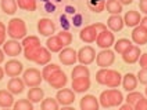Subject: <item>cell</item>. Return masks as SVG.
I'll use <instances>...</instances> for the list:
<instances>
[{
	"mask_svg": "<svg viewBox=\"0 0 147 110\" xmlns=\"http://www.w3.org/2000/svg\"><path fill=\"white\" fill-rule=\"evenodd\" d=\"M107 25L113 32H119L123 28V18L119 15H111L107 21Z\"/></svg>",
	"mask_w": 147,
	"mask_h": 110,
	"instance_id": "cell-23",
	"label": "cell"
},
{
	"mask_svg": "<svg viewBox=\"0 0 147 110\" xmlns=\"http://www.w3.org/2000/svg\"><path fill=\"white\" fill-rule=\"evenodd\" d=\"M123 24H126L131 28H136L140 24V14L138 11H133V10L128 11L123 17Z\"/></svg>",
	"mask_w": 147,
	"mask_h": 110,
	"instance_id": "cell-21",
	"label": "cell"
},
{
	"mask_svg": "<svg viewBox=\"0 0 147 110\" xmlns=\"http://www.w3.org/2000/svg\"><path fill=\"white\" fill-rule=\"evenodd\" d=\"M122 85L123 89L128 91V92L135 91V88L138 87V77L135 74H132V73H126L122 79Z\"/></svg>",
	"mask_w": 147,
	"mask_h": 110,
	"instance_id": "cell-19",
	"label": "cell"
},
{
	"mask_svg": "<svg viewBox=\"0 0 147 110\" xmlns=\"http://www.w3.org/2000/svg\"><path fill=\"white\" fill-rule=\"evenodd\" d=\"M17 1L16 0H1V10L8 14V15H13V14H16L17 11Z\"/></svg>",
	"mask_w": 147,
	"mask_h": 110,
	"instance_id": "cell-29",
	"label": "cell"
},
{
	"mask_svg": "<svg viewBox=\"0 0 147 110\" xmlns=\"http://www.w3.org/2000/svg\"><path fill=\"white\" fill-rule=\"evenodd\" d=\"M57 37L60 39V41L64 44V47L68 46V44H71V41H72V34H71L69 32H67V30H61L57 34Z\"/></svg>",
	"mask_w": 147,
	"mask_h": 110,
	"instance_id": "cell-37",
	"label": "cell"
},
{
	"mask_svg": "<svg viewBox=\"0 0 147 110\" xmlns=\"http://www.w3.org/2000/svg\"><path fill=\"white\" fill-rule=\"evenodd\" d=\"M43 96H45V92H43V89L39 88V87H32V88L29 89V92H28V99L32 103L40 102L42 99H43Z\"/></svg>",
	"mask_w": 147,
	"mask_h": 110,
	"instance_id": "cell-27",
	"label": "cell"
},
{
	"mask_svg": "<svg viewBox=\"0 0 147 110\" xmlns=\"http://www.w3.org/2000/svg\"><path fill=\"white\" fill-rule=\"evenodd\" d=\"M58 59H60V62L63 63V65L69 66V65H74V63L78 61V52H76L74 48L67 47V48H64L63 51H60Z\"/></svg>",
	"mask_w": 147,
	"mask_h": 110,
	"instance_id": "cell-8",
	"label": "cell"
},
{
	"mask_svg": "<svg viewBox=\"0 0 147 110\" xmlns=\"http://www.w3.org/2000/svg\"><path fill=\"white\" fill-rule=\"evenodd\" d=\"M14 105V98L10 91L0 89V107H10Z\"/></svg>",
	"mask_w": 147,
	"mask_h": 110,
	"instance_id": "cell-24",
	"label": "cell"
},
{
	"mask_svg": "<svg viewBox=\"0 0 147 110\" xmlns=\"http://www.w3.org/2000/svg\"><path fill=\"white\" fill-rule=\"evenodd\" d=\"M6 43V30H0V46Z\"/></svg>",
	"mask_w": 147,
	"mask_h": 110,
	"instance_id": "cell-44",
	"label": "cell"
},
{
	"mask_svg": "<svg viewBox=\"0 0 147 110\" xmlns=\"http://www.w3.org/2000/svg\"><path fill=\"white\" fill-rule=\"evenodd\" d=\"M135 110H147V99L142 98L139 102L135 105Z\"/></svg>",
	"mask_w": 147,
	"mask_h": 110,
	"instance_id": "cell-41",
	"label": "cell"
},
{
	"mask_svg": "<svg viewBox=\"0 0 147 110\" xmlns=\"http://www.w3.org/2000/svg\"><path fill=\"white\" fill-rule=\"evenodd\" d=\"M0 30H6V26H4L3 22H0Z\"/></svg>",
	"mask_w": 147,
	"mask_h": 110,
	"instance_id": "cell-51",
	"label": "cell"
},
{
	"mask_svg": "<svg viewBox=\"0 0 147 110\" xmlns=\"http://www.w3.org/2000/svg\"><path fill=\"white\" fill-rule=\"evenodd\" d=\"M96 59V51L90 46H85L78 51V61L81 62V65L88 66Z\"/></svg>",
	"mask_w": 147,
	"mask_h": 110,
	"instance_id": "cell-6",
	"label": "cell"
},
{
	"mask_svg": "<svg viewBox=\"0 0 147 110\" xmlns=\"http://www.w3.org/2000/svg\"><path fill=\"white\" fill-rule=\"evenodd\" d=\"M97 34H98L97 29L93 25H90V26H86V28L82 29L81 33H79V37L85 43H93V41H96V39H97Z\"/></svg>",
	"mask_w": 147,
	"mask_h": 110,
	"instance_id": "cell-14",
	"label": "cell"
},
{
	"mask_svg": "<svg viewBox=\"0 0 147 110\" xmlns=\"http://www.w3.org/2000/svg\"><path fill=\"white\" fill-rule=\"evenodd\" d=\"M22 80H24L25 85L28 87H39V84L42 83L43 80V76L40 74V72L35 68H31L28 70L24 72V76H22Z\"/></svg>",
	"mask_w": 147,
	"mask_h": 110,
	"instance_id": "cell-4",
	"label": "cell"
},
{
	"mask_svg": "<svg viewBox=\"0 0 147 110\" xmlns=\"http://www.w3.org/2000/svg\"><path fill=\"white\" fill-rule=\"evenodd\" d=\"M3 76H4V70L0 68V81H1V79H3Z\"/></svg>",
	"mask_w": 147,
	"mask_h": 110,
	"instance_id": "cell-50",
	"label": "cell"
},
{
	"mask_svg": "<svg viewBox=\"0 0 147 110\" xmlns=\"http://www.w3.org/2000/svg\"><path fill=\"white\" fill-rule=\"evenodd\" d=\"M14 110H33L32 102L28 101V99H20L14 105Z\"/></svg>",
	"mask_w": 147,
	"mask_h": 110,
	"instance_id": "cell-34",
	"label": "cell"
},
{
	"mask_svg": "<svg viewBox=\"0 0 147 110\" xmlns=\"http://www.w3.org/2000/svg\"><path fill=\"white\" fill-rule=\"evenodd\" d=\"M136 77H138V80L142 84H146L147 85V69H140Z\"/></svg>",
	"mask_w": 147,
	"mask_h": 110,
	"instance_id": "cell-40",
	"label": "cell"
},
{
	"mask_svg": "<svg viewBox=\"0 0 147 110\" xmlns=\"http://www.w3.org/2000/svg\"><path fill=\"white\" fill-rule=\"evenodd\" d=\"M132 40L139 46L147 44V29H144L143 26H136L132 32Z\"/></svg>",
	"mask_w": 147,
	"mask_h": 110,
	"instance_id": "cell-16",
	"label": "cell"
},
{
	"mask_svg": "<svg viewBox=\"0 0 147 110\" xmlns=\"http://www.w3.org/2000/svg\"><path fill=\"white\" fill-rule=\"evenodd\" d=\"M140 66L142 69H147V52L140 56Z\"/></svg>",
	"mask_w": 147,
	"mask_h": 110,
	"instance_id": "cell-42",
	"label": "cell"
},
{
	"mask_svg": "<svg viewBox=\"0 0 147 110\" xmlns=\"http://www.w3.org/2000/svg\"><path fill=\"white\" fill-rule=\"evenodd\" d=\"M89 7H90V10L94 11V13H101V11L104 10V7H106V4H104L103 0H90Z\"/></svg>",
	"mask_w": 147,
	"mask_h": 110,
	"instance_id": "cell-36",
	"label": "cell"
},
{
	"mask_svg": "<svg viewBox=\"0 0 147 110\" xmlns=\"http://www.w3.org/2000/svg\"><path fill=\"white\" fill-rule=\"evenodd\" d=\"M24 88H25L24 80L18 79V77H11V80L8 81V84H7V89L14 95L22 94Z\"/></svg>",
	"mask_w": 147,
	"mask_h": 110,
	"instance_id": "cell-17",
	"label": "cell"
},
{
	"mask_svg": "<svg viewBox=\"0 0 147 110\" xmlns=\"http://www.w3.org/2000/svg\"><path fill=\"white\" fill-rule=\"evenodd\" d=\"M140 26H143L144 29H147V17H144V18L140 21Z\"/></svg>",
	"mask_w": 147,
	"mask_h": 110,
	"instance_id": "cell-47",
	"label": "cell"
},
{
	"mask_svg": "<svg viewBox=\"0 0 147 110\" xmlns=\"http://www.w3.org/2000/svg\"><path fill=\"white\" fill-rule=\"evenodd\" d=\"M60 70V66L58 65H56V63H47L45 68H43V72H42V76H43V79L45 80H47L49 79V76L50 74H53L54 72H57Z\"/></svg>",
	"mask_w": 147,
	"mask_h": 110,
	"instance_id": "cell-33",
	"label": "cell"
},
{
	"mask_svg": "<svg viewBox=\"0 0 147 110\" xmlns=\"http://www.w3.org/2000/svg\"><path fill=\"white\" fill-rule=\"evenodd\" d=\"M71 76H72V80H75V79H89L90 72L85 65H79V66H75V68H74Z\"/></svg>",
	"mask_w": 147,
	"mask_h": 110,
	"instance_id": "cell-25",
	"label": "cell"
},
{
	"mask_svg": "<svg viewBox=\"0 0 147 110\" xmlns=\"http://www.w3.org/2000/svg\"><path fill=\"white\" fill-rule=\"evenodd\" d=\"M93 26H94V28L97 29V32H98V30H100V32H103V30H106V29H107V28H106V25H103V24H94Z\"/></svg>",
	"mask_w": 147,
	"mask_h": 110,
	"instance_id": "cell-45",
	"label": "cell"
},
{
	"mask_svg": "<svg viewBox=\"0 0 147 110\" xmlns=\"http://www.w3.org/2000/svg\"><path fill=\"white\" fill-rule=\"evenodd\" d=\"M61 110H75V109H74V107H63Z\"/></svg>",
	"mask_w": 147,
	"mask_h": 110,
	"instance_id": "cell-52",
	"label": "cell"
},
{
	"mask_svg": "<svg viewBox=\"0 0 147 110\" xmlns=\"http://www.w3.org/2000/svg\"><path fill=\"white\" fill-rule=\"evenodd\" d=\"M56 99H57V102L61 103L63 106H68V105L74 103V101H75V94H74L72 89H69V88H63V89H60L57 92Z\"/></svg>",
	"mask_w": 147,
	"mask_h": 110,
	"instance_id": "cell-10",
	"label": "cell"
},
{
	"mask_svg": "<svg viewBox=\"0 0 147 110\" xmlns=\"http://www.w3.org/2000/svg\"><path fill=\"white\" fill-rule=\"evenodd\" d=\"M46 44H47V50L51 51V52H60L63 50V47H64V44L60 41V39H58L57 36L49 37L47 41H46Z\"/></svg>",
	"mask_w": 147,
	"mask_h": 110,
	"instance_id": "cell-26",
	"label": "cell"
},
{
	"mask_svg": "<svg viewBox=\"0 0 147 110\" xmlns=\"http://www.w3.org/2000/svg\"><path fill=\"white\" fill-rule=\"evenodd\" d=\"M115 61V55L111 50H103L101 52H98L96 56V62L101 69H108V66H111Z\"/></svg>",
	"mask_w": 147,
	"mask_h": 110,
	"instance_id": "cell-5",
	"label": "cell"
},
{
	"mask_svg": "<svg viewBox=\"0 0 147 110\" xmlns=\"http://www.w3.org/2000/svg\"><path fill=\"white\" fill-rule=\"evenodd\" d=\"M121 4H132L133 3V0H118Z\"/></svg>",
	"mask_w": 147,
	"mask_h": 110,
	"instance_id": "cell-48",
	"label": "cell"
},
{
	"mask_svg": "<svg viewBox=\"0 0 147 110\" xmlns=\"http://www.w3.org/2000/svg\"><path fill=\"white\" fill-rule=\"evenodd\" d=\"M22 46L24 48L28 47H40V41L36 36H29V37H25L24 41H22Z\"/></svg>",
	"mask_w": 147,
	"mask_h": 110,
	"instance_id": "cell-35",
	"label": "cell"
},
{
	"mask_svg": "<svg viewBox=\"0 0 147 110\" xmlns=\"http://www.w3.org/2000/svg\"><path fill=\"white\" fill-rule=\"evenodd\" d=\"M81 110H98V101L93 95H85L81 99Z\"/></svg>",
	"mask_w": 147,
	"mask_h": 110,
	"instance_id": "cell-15",
	"label": "cell"
},
{
	"mask_svg": "<svg viewBox=\"0 0 147 110\" xmlns=\"http://www.w3.org/2000/svg\"><path fill=\"white\" fill-rule=\"evenodd\" d=\"M3 51L8 56H17V55L21 54V51H22V44L18 43L17 40H8V41H6L3 44Z\"/></svg>",
	"mask_w": 147,
	"mask_h": 110,
	"instance_id": "cell-11",
	"label": "cell"
},
{
	"mask_svg": "<svg viewBox=\"0 0 147 110\" xmlns=\"http://www.w3.org/2000/svg\"><path fill=\"white\" fill-rule=\"evenodd\" d=\"M7 33L13 40L24 39L25 34H26V25H25V22L22 19H20V18H13V19L8 22Z\"/></svg>",
	"mask_w": 147,
	"mask_h": 110,
	"instance_id": "cell-3",
	"label": "cell"
},
{
	"mask_svg": "<svg viewBox=\"0 0 147 110\" xmlns=\"http://www.w3.org/2000/svg\"><path fill=\"white\" fill-rule=\"evenodd\" d=\"M38 30L43 36H51L54 33V30H56V25L49 18H42L40 21L38 22Z\"/></svg>",
	"mask_w": 147,
	"mask_h": 110,
	"instance_id": "cell-12",
	"label": "cell"
},
{
	"mask_svg": "<svg viewBox=\"0 0 147 110\" xmlns=\"http://www.w3.org/2000/svg\"><path fill=\"white\" fill-rule=\"evenodd\" d=\"M96 41H97V46L100 48L107 50V48H110L113 44H114L115 39H114V34H113L110 30L106 29V30H103V32H98Z\"/></svg>",
	"mask_w": 147,
	"mask_h": 110,
	"instance_id": "cell-9",
	"label": "cell"
},
{
	"mask_svg": "<svg viewBox=\"0 0 147 110\" xmlns=\"http://www.w3.org/2000/svg\"><path fill=\"white\" fill-rule=\"evenodd\" d=\"M17 6L26 11H35L36 10V0H18Z\"/></svg>",
	"mask_w": 147,
	"mask_h": 110,
	"instance_id": "cell-31",
	"label": "cell"
},
{
	"mask_svg": "<svg viewBox=\"0 0 147 110\" xmlns=\"http://www.w3.org/2000/svg\"><path fill=\"white\" fill-rule=\"evenodd\" d=\"M72 88L74 92H86L90 88V80L89 79H75L72 80Z\"/></svg>",
	"mask_w": 147,
	"mask_h": 110,
	"instance_id": "cell-22",
	"label": "cell"
},
{
	"mask_svg": "<svg viewBox=\"0 0 147 110\" xmlns=\"http://www.w3.org/2000/svg\"><path fill=\"white\" fill-rule=\"evenodd\" d=\"M50 59H51V54H50V51L47 48L45 47H39L38 50V54H36V58H35V61L33 62H36L38 65H47L50 62Z\"/></svg>",
	"mask_w": 147,
	"mask_h": 110,
	"instance_id": "cell-20",
	"label": "cell"
},
{
	"mask_svg": "<svg viewBox=\"0 0 147 110\" xmlns=\"http://www.w3.org/2000/svg\"><path fill=\"white\" fill-rule=\"evenodd\" d=\"M139 8L142 13L147 14V0H140L139 1Z\"/></svg>",
	"mask_w": 147,
	"mask_h": 110,
	"instance_id": "cell-43",
	"label": "cell"
},
{
	"mask_svg": "<svg viewBox=\"0 0 147 110\" xmlns=\"http://www.w3.org/2000/svg\"><path fill=\"white\" fill-rule=\"evenodd\" d=\"M140 58V48L138 46H132L128 51L122 54V59L126 63H135Z\"/></svg>",
	"mask_w": 147,
	"mask_h": 110,
	"instance_id": "cell-18",
	"label": "cell"
},
{
	"mask_svg": "<svg viewBox=\"0 0 147 110\" xmlns=\"http://www.w3.org/2000/svg\"><path fill=\"white\" fill-rule=\"evenodd\" d=\"M119 110H135V109H133V106H132V105L126 103V105H122V106L119 107Z\"/></svg>",
	"mask_w": 147,
	"mask_h": 110,
	"instance_id": "cell-46",
	"label": "cell"
},
{
	"mask_svg": "<svg viewBox=\"0 0 147 110\" xmlns=\"http://www.w3.org/2000/svg\"><path fill=\"white\" fill-rule=\"evenodd\" d=\"M38 50L39 47H28L24 48V56L28 59V61H35L36 58V54H38Z\"/></svg>",
	"mask_w": 147,
	"mask_h": 110,
	"instance_id": "cell-39",
	"label": "cell"
},
{
	"mask_svg": "<svg viewBox=\"0 0 147 110\" xmlns=\"http://www.w3.org/2000/svg\"><path fill=\"white\" fill-rule=\"evenodd\" d=\"M42 110H58L57 99L53 98H46L42 101Z\"/></svg>",
	"mask_w": 147,
	"mask_h": 110,
	"instance_id": "cell-32",
	"label": "cell"
},
{
	"mask_svg": "<svg viewBox=\"0 0 147 110\" xmlns=\"http://www.w3.org/2000/svg\"><path fill=\"white\" fill-rule=\"evenodd\" d=\"M107 11L113 15H119V13L122 11V4L118 0H108L106 3Z\"/></svg>",
	"mask_w": 147,
	"mask_h": 110,
	"instance_id": "cell-28",
	"label": "cell"
},
{
	"mask_svg": "<svg viewBox=\"0 0 147 110\" xmlns=\"http://www.w3.org/2000/svg\"><path fill=\"white\" fill-rule=\"evenodd\" d=\"M133 44H132L131 41L128 39H119L117 43H114V47H115V51L118 52V54L122 55L125 51H128L129 48L132 47Z\"/></svg>",
	"mask_w": 147,
	"mask_h": 110,
	"instance_id": "cell-30",
	"label": "cell"
},
{
	"mask_svg": "<svg viewBox=\"0 0 147 110\" xmlns=\"http://www.w3.org/2000/svg\"><path fill=\"white\" fill-rule=\"evenodd\" d=\"M22 70H24V65L16 59L8 61L4 66V73H7V76H10V77H17Z\"/></svg>",
	"mask_w": 147,
	"mask_h": 110,
	"instance_id": "cell-13",
	"label": "cell"
},
{
	"mask_svg": "<svg viewBox=\"0 0 147 110\" xmlns=\"http://www.w3.org/2000/svg\"><path fill=\"white\" fill-rule=\"evenodd\" d=\"M100 103L103 107H114V106H118L122 103V92L115 89V88H111V89H107V91H103L101 95H100Z\"/></svg>",
	"mask_w": 147,
	"mask_h": 110,
	"instance_id": "cell-2",
	"label": "cell"
},
{
	"mask_svg": "<svg viewBox=\"0 0 147 110\" xmlns=\"http://www.w3.org/2000/svg\"><path fill=\"white\" fill-rule=\"evenodd\" d=\"M46 81L53 88H64L68 79H67V74L63 70H57V72H54L53 74H50L49 79L46 80Z\"/></svg>",
	"mask_w": 147,
	"mask_h": 110,
	"instance_id": "cell-7",
	"label": "cell"
},
{
	"mask_svg": "<svg viewBox=\"0 0 147 110\" xmlns=\"http://www.w3.org/2000/svg\"><path fill=\"white\" fill-rule=\"evenodd\" d=\"M142 98H143V95L140 94V92L132 91V92H129V95L126 96V103H129V105H132V106H135Z\"/></svg>",
	"mask_w": 147,
	"mask_h": 110,
	"instance_id": "cell-38",
	"label": "cell"
},
{
	"mask_svg": "<svg viewBox=\"0 0 147 110\" xmlns=\"http://www.w3.org/2000/svg\"><path fill=\"white\" fill-rule=\"evenodd\" d=\"M96 81L101 85L117 88L122 81V76L119 74V72L113 70V69H101L96 73Z\"/></svg>",
	"mask_w": 147,
	"mask_h": 110,
	"instance_id": "cell-1",
	"label": "cell"
},
{
	"mask_svg": "<svg viewBox=\"0 0 147 110\" xmlns=\"http://www.w3.org/2000/svg\"><path fill=\"white\" fill-rule=\"evenodd\" d=\"M3 61H4V51L0 50V63L3 62Z\"/></svg>",
	"mask_w": 147,
	"mask_h": 110,
	"instance_id": "cell-49",
	"label": "cell"
},
{
	"mask_svg": "<svg viewBox=\"0 0 147 110\" xmlns=\"http://www.w3.org/2000/svg\"><path fill=\"white\" fill-rule=\"evenodd\" d=\"M146 95H147V88H146Z\"/></svg>",
	"mask_w": 147,
	"mask_h": 110,
	"instance_id": "cell-53",
	"label": "cell"
}]
</instances>
